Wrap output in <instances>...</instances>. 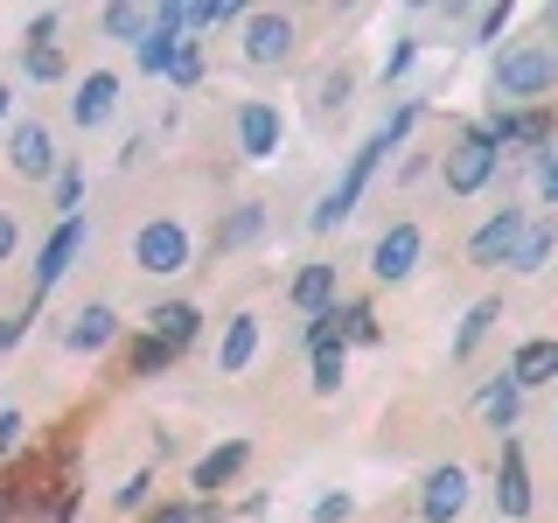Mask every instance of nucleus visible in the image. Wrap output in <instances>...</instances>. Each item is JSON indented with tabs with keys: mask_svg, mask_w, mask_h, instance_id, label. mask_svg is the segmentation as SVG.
Here are the masks:
<instances>
[{
	"mask_svg": "<svg viewBox=\"0 0 558 523\" xmlns=\"http://www.w3.org/2000/svg\"><path fill=\"white\" fill-rule=\"evenodd\" d=\"M35 314H43V301H35V293H28V307L0 314V356H14V349H22V336L35 328Z\"/></svg>",
	"mask_w": 558,
	"mask_h": 523,
	"instance_id": "c9c22d12",
	"label": "nucleus"
},
{
	"mask_svg": "<svg viewBox=\"0 0 558 523\" xmlns=\"http://www.w3.org/2000/svg\"><path fill=\"white\" fill-rule=\"evenodd\" d=\"M119 336H126V321H119V307L112 301H84L77 314L63 321V356H98V349H112Z\"/></svg>",
	"mask_w": 558,
	"mask_h": 523,
	"instance_id": "2eb2a0df",
	"label": "nucleus"
},
{
	"mask_svg": "<svg viewBox=\"0 0 558 523\" xmlns=\"http://www.w3.org/2000/svg\"><path fill=\"white\" fill-rule=\"evenodd\" d=\"M510 0H502V8H475V14H468V42H496V35L502 28H510Z\"/></svg>",
	"mask_w": 558,
	"mask_h": 523,
	"instance_id": "4c0bfd02",
	"label": "nucleus"
},
{
	"mask_svg": "<svg viewBox=\"0 0 558 523\" xmlns=\"http://www.w3.org/2000/svg\"><path fill=\"white\" fill-rule=\"evenodd\" d=\"M77 252H84V217H70V223H57V231L43 238V252H35V301H49L57 279H70Z\"/></svg>",
	"mask_w": 558,
	"mask_h": 523,
	"instance_id": "f3484780",
	"label": "nucleus"
},
{
	"mask_svg": "<svg viewBox=\"0 0 558 523\" xmlns=\"http://www.w3.org/2000/svg\"><path fill=\"white\" fill-rule=\"evenodd\" d=\"M496 321H502V301H496V293H482V301L468 307L461 321H453V336H447V363H475V349L496 336Z\"/></svg>",
	"mask_w": 558,
	"mask_h": 523,
	"instance_id": "412c9836",
	"label": "nucleus"
},
{
	"mask_svg": "<svg viewBox=\"0 0 558 523\" xmlns=\"http://www.w3.org/2000/svg\"><path fill=\"white\" fill-rule=\"evenodd\" d=\"M0 154H8L14 182H57L70 154H57V133L43 126V119H14L8 139H0Z\"/></svg>",
	"mask_w": 558,
	"mask_h": 523,
	"instance_id": "0eeeda50",
	"label": "nucleus"
},
{
	"mask_svg": "<svg viewBox=\"0 0 558 523\" xmlns=\"http://www.w3.org/2000/svg\"><path fill=\"white\" fill-rule=\"evenodd\" d=\"M14 70H22V84H63L70 57L63 49H14Z\"/></svg>",
	"mask_w": 558,
	"mask_h": 523,
	"instance_id": "c85d7f7f",
	"label": "nucleus"
},
{
	"mask_svg": "<svg viewBox=\"0 0 558 523\" xmlns=\"http://www.w3.org/2000/svg\"><path fill=\"white\" fill-rule=\"evenodd\" d=\"M258 238H266V203H231V209L217 217V258L252 252Z\"/></svg>",
	"mask_w": 558,
	"mask_h": 523,
	"instance_id": "5701e85b",
	"label": "nucleus"
},
{
	"mask_svg": "<svg viewBox=\"0 0 558 523\" xmlns=\"http://www.w3.org/2000/svg\"><path fill=\"white\" fill-rule=\"evenodd\" d=\"M418 49H426V42H418L412 28H405V35H391V42H384V63H377V77H384V84H405V70L418 63Z\"/></svg>",
	"mask_w": 558,
	"mask_h": 523,
	"instance_id": "2f4dec72",
	"label": "nucleus"
},
{
	"mask_svg": "<svg viewBox=\"0 0 558 523\" xmlns=\"http://www.w3.org/2000/svg\"><path fill=\"white\" fill-rule=\"evenodd\" d=\"M174 363H182V356H174V349H168L161 336H147V328H140V336L126 342V377H133V384H147V377H168Z\"/></svg>",
	"mask_w": 558,
	"mask_h": 523,
	"instance_id": "a878e982",
	"label": "nucleus"
},
{
	"mask_svg": "<svg viewBox=\"0 0 558 523\" xmlns=\"http://www.w3.org/2000/svg\"><path fill=\"white\" fill-rule=\"evenodd\" d=\"M77 510H84V488H63V502L49 510V523H77Z\"/></svg>",
	"mask_w": 558,
	"mask_h": 523,
	"instance_id": "a18cd8bd",
	"label": "nucleus"
},
{
	"mask_svg": "<svg viewBox=\"0 0 558 523\" xmlns=\"http://www.w3.org/2000/svg\"><path fill=\"white\" fill-rule=\"evenodd\" d=\"M551 433H558V426H551Z\"/></svg>",
	"mask_w": 558,
	"mask_h": 523,
	"instance_id": "603ef678",
	"label": "nucleus"
},
{
	"mask_svg": "<svg viewBox=\"0 0 558 523\" xmlns=\"http://www.w3.org/2000/svg\"><path fill=\"white\" fill-rule=\"evenodd\" d=\"M147 28H154V8H126V0H119V8L98 14V35L105 42H126V49L147 42Z\"/></svg>",
	"mask_w": 558,
	"mask_h": 523,
	"instance_id": "bb28decb",
	"label": "nucleus"
},
{
	"mask_svg": "<svg viewBox=\"0 0 558 523\" xmlns=\"http://www.w3.org/2000/svg\"><path fill=\"white\" fill-rule=\"evenodd\" d=\"M342 301V279H336V258H307L301 272L287 279V307L301 314V321H314V314H328Z\"/></svg>",
	"mask_w": 558,
	"mask_h": 523,
	"instance_id": "a211bd4d",
	"label": "nucleus"
},
{
	"mask_svg": "<svg viewBox=\"0 0 558 523\" xmlns=\"http://www.w3.org/2000/svg\"><path fill=\"white\" fill-rule=\"evenodd\" d=\"M244 461H252V440H244V433L217 440V447H209L196 467H189V502H217L223 488H231V482L244 475Z\"/></svg>",
	"mask_w": 558,
	"mask_h": 523,
	"instance_id": "ddd939ff",
	"label": "nucleus"
},
{
	"mask_svg": "<svg viewBox=\"0 0 558 523\" xmlns=\"http://www.w3.org/2000/svg\"><path fill=\"white\" fill-rule=\"evenodd\" d=\"M384 154H391V147H384V133H371V139H363V147H356V154H349V161H342L336 188H322V196H314V209H307V231H314V238L342 231V223L356 217V203H363V188L377 182Z\"/></svg>",
	"mask_w": 558,
	"mask_h": 523,
	"instance_id": "f03ea898",
	"label": "nucleus"
},
{
	"mask_svg": "<svg viewBox=\"0 0 558 523\" xmlns=\"http://www.w3.org/2000/svg\"><path fill=\"white\" fill-rule=\"evenodd\" d=\"M196 84H203V42H189L182 63L168 70V92H196Z\"/></svg>",
	"mask_w": 558,
	"mask_h": 523,
	"instance_id": "58836bf2",
	"label": "nucleus"
},
{
	"mask_svg": "<svg viewBox=\"0 0 558 523\" xmlns=\"http://www.w3.org/2000/svg\"><path fill=\"white\" fill-rule=\"evenodd\" d=\"M140 321H147V336H161L174 356H182V349H196V336H203V307L196 301H154Z\"/></svg>",
	"mask_w": 558,
	"mask_h": 523,
	"instance_id": "aec40b11",
	"label": "nucleus"
},
{
	"mask_svg": "<svg viewBox=\"0 0 558 523\" xmlns=\"http://www.w3.org/2000/svg\"><path fill=\"white\" fill-rule=\"evenodd\" d=\"M49 203H57V223L84 217V168H77V161H63V174L49 182Z\"/></svg>",
	"mask_w": 558,
	"mask_h": 523,
	"instance_id": "7c9ffc66",
	"label": "nucleus"
},
{
	"mask_svg": "<svg viewBox=\"0 0 558 523\" xmlns=\"http://www.w3.org/2000/svg\"><path fill=\"white\" fill-rule=\"evenodd\" d=\"M531 182H537V196L558 209V147H545V154L531 161Z\"/></svg>",
	"mask_w": 558,
	"mask_h": 523,
	"instance_id": "a19ab883",
	"label": "nucleus"
},
{
	"mask_svg": "<svg viewBox=\"0 0 558 523\" xmlns=\"http://www.w3.org/2000/svg\"><path fill=\"white\" fill-rule=\"evenodd\" d=\"M154 523H196V502H189V496L168 502V510H154Z\"/></svg>",
	"mask_w": 558,
	"mask_h": 523,
	"instance_id": "49530a36",
	"label": "nucleus"
},
{
	"mask_svg": "<svg viewBox=\"0 0 558 523\" xmlns=\"http://www.w3.org/2000/svg\"><path fill=\"white\" fill-rule=\"evenodd\" d=\"M488 496H496V510H502V523H523L537 510V488H531V461H523V440L510 433V440H502V453H496V488H488Z\"/></svg>",
	"mask_w": 558,
	"mask_h": 523,
	"instance_id": "4468645a",
	"label": "nucleus"
},
{
	"mask_svg": "<svg viewBox=\"0 0 558 523\" xmlns=\"http://www.w3.org/2000/svg\"><path fill=\"white\" fill-rule=\"evenodd\" d=\"M147 502H154V467H133V475L112 488V510H147Z\"/></svg>",
	"mask_w": 558,
	"mask_h": 523,
	"instance_id": "e433bc0d",
	"label": "nucleus"
},
{
	"mask_svg": "<svg viewBox=\"0 0 558 523\" xmlns=\"http://www.w3.org/2000/svg\"><path fill=\"white\" fill-rule=\"evenodd\" d=\"M22 49H63V14L35 8L28 22H22Z\"/></svg>",
	"mask_w": 558,
	"mask_h": 523,
	"instance_id": "72a5a7b5",
	"label": "nucleus"
},
{
	"mask_svg": "<svg viewBox=\"0 0 558 523\" xmlns=\"http://www.w3.org/2000/svg\"><path fill=\"white\" fill-rule=\"evenodd\" d=\"M0 523H8V496H0Z\"/></svg>",
	"mask_w": 558,
	"mask_h": 523,
	"instance_id": "3c124183",
	"label": "nucleus"
},
{
	"mask_svg": "<svg viewBox=\"0 0 558 523\" xmlns=\"http://www.w3.org/2000/svg\"><path fill=\"white\" fill-rule=\"evenodd\" d=\"M418 252H426V231H418L412 217L384 223L377 244H371V279H377V287H405V279L418 272Z\"/></svg>",
	"mask_w": 558,
	"mask_h": 523,
	"instance_id": "9d476101",
	"label": "nucleus"
},
{
	"mask_svg": "<svg viewBox=\"0 0 558 523\" xmlns=\"http://www.w3.org/2000/svg\"><path fill=\"white\" fill-rule=\"evenodd\" d=\"M502 377H510L523 398L545 391V384H558V336H523L510 349V363H502Z\"/></svg>",
	"mask_w": 558,
	"mask_h": 523,
	"instance_id": "6ab92c4d",
	"label": "nucleus"
},
{
	"mask_svg": "<svg viewBox=\"0 0 558 523\" xmlns=\"http://www.w3.org/2000/svg\"><path fill=\"white\" fill-rule=\"evenodd\" d=\"M22 433H28V418L14 412V405H0V461H8V453L22 447Z\"/></svg>",
	"mask_w": 558,
	"mask_h": 523,
	"instance_id": "37998d69",
	"label": "nucleus"
},
{
	"mask_svg": "<svg viewBox=\"0 0 558 523\" xmlns=\"http://www.w3.org/2000/svg\"><path fill=\"white\" fill-rule=\"evenodd\" d=\"M496 174H502V147L482 133V119L447 139V154H440V188H447V196H461V203H468V196H482Z\"/></svg>",
	"mask_w": 558,
	"mask_h": 523,
	"instance_id": "39448f33",
	"label": "nucleus"
},
{
	"mask_svg": "<svg viewBox=\"0 0 558 523\" xmlns=\"http://www.w3.org/2000/svg\"><path fill=\"white\" fill-rule=\"evenodd\" d=\"M238 57H244V70H287L293 57H301V14H287V8H244Z\"/></svg>",
	"mask_w": 558,
	"mask_h": 523,
	"instance_id": "20e7f679",
	"label": "nucleus"
},
{
	"mask_svg": "<svg viewBox=\"0 0 558 523\" xmlns=\"http://www.w3.org/2000/svg\"><path fill=\"white\" fill-rule=\"evenodd\" d=\"M545 28H551V42H558V8H545Z\"/></svg>",
	"mask_w": 558,
	"mask_h": 523,
	"instance_id": "8fccbe9b",
	"label": "nucleus"
},
{
	"mask_svg": "<svg viewBox=\"0 0 558 523\" xmlns=\"http://www.w3.org/2000/svg\"><path fill=\"white\" fill-rule=\"evenodd\" d=\"M356 516V496L349 488H328V496H314V523H349Z\"/></svg>",
	"mask_w": 558,
	"mask_h": 523,
	"instance_id": "ea45409f",
	"label": "nucleus"
},
{
	"mask_svg": "<svg viewBox=\"0 0 558 523\" xmlns=\"http://www.w3.org/2000/svg\"><path fill=\"white\" fill-rule=\"evenodd\" d=\"M342 377H349V342H322V349H307V391L314 398H336L342 391Z\"/></svg>",
	"mask_w": 558,
	"mask_h": 523,
	"instance_id": "393cba45",
	"label": "nucleus"
},
{
	"mask_svg": "<svg viewBox=\"0 0 558 523\" xmlns=\"http://www.w3.org/2000/svg\"><path fill=\"white\" fill-rule=\"evenodd\" d=\"M147 154H154V139H147V133H133L126 147H119V168H147Z\"/></svg>",
	"mask_w": 558,
	"mask_h": 523,
	"instance_id": "c03bdc74",
	"label": "nucleus"
},
{
	"mask_svg": "<svg viewBox=\"0 0 558 523\" xmlns=\"http://www.w3.org/2000/svg\"><path fill=\"white\" fill-rule=\"evenodd\" d=\"M14 252H22V209L0 203V266H14Z\"/></svg>",
	"mask_w": 558,
	"mask_h": 523,
	"instance_id": "79ce46f5",
	"label": "nucleus"
},
{
	"mask_svg": "<svg viewBox=\"0 0 558 523\" xmlns=\"http://www.w3.org/2000/svg\"><path fill=\"white\" fill-rule=\"evenodd\" d=\"M258 349H266V321H258L252 307H238L231 321H223L217 349H209V363H217V377H244L258 363Z\"/></svg>",
	"mask_w": 558,
	"mask_h": 523,
	"instance_id": "dca6fc26",
	"label": "nucleus"
},
{
	"mask_svg": "<svg viewBox=\"0 0 558 523\" xmlns=\"http://www.w3.org/2000/svg\"><path fill=\"white\" fill-rule=\"evenodd\" d=\"M418 119H426V98H405L398 112H384V126H377V133H384V147L398 154V147H405V139L418 133Z\"/></svg>",
	"mask_w": 558,
	"mask_h": 523,
	"instance_id": "473e14b6",
	"label": "nucleus"
},
{
	"mask_svg": "<svg viewBox=\"0 0 558 523\" xmlns=\"http://www.w3.org/2000/svg\"><path fill=\"white\" fill-rule=\"evenodd\" d=\"M336 336H342L349 349H371V342H384L377 307H371V301H336Z\"/></svg>",
	"mask_w": 558,
	"mask_h": 523,
	"instance_id": "cd10ccee",
	"label": "nucleus"
},
{
	"mask_svg": "<svg viewBox=\"0 0 558 523\" xmlns=\"http://www.w3.org/2000/svg\"><path fill=\"white\" fill-rule=\"evenodd\" d=\"M287 147V112H279L272 98H238L231 105V154L238 161H272V154Z\"/></svg>",
	"mask_w": 558,
	"mask_h": 523,
	"instance_id": "423d86ee",
	"label": "nucleus"
},
{
	"mask_svg": "<svg viewBox=\"0 0 558 523\" xmlns=\"http://www.w3.org/2000/svg\"><path fill=\"white\" fill-rule=\"evenodd\" d=\"M182 49H189V22H182V0H161V8H154V28H147V42L133 49L140 77H168V70L182 63Z\"/></svg>",
	"mask_w": 558,
	"mask_h": 523,
	"instance_id": "f8f14e48",
	"label": "nucleus"
},
{
	"mask_svg": "<svg viewBox=\"0 0 558 523\" xmlns=\"http://www.w3.org/2000/svg\"><path fill=\"white\" fill-rule=\"evenodd\" d=\"M8 112H14V84L0 77V126H8Z\"/></svg>",
	"mask_w": 558,
	"mask_h": 523,
	"instance_id": "09e8293b",
	"label": "nucleus"
},
{
	"mask_svg": "<svg viewBox=\"0 0 558 523\" xmlns=\"http://www.w3.org/2000/svg\"><path fill=\"white\" fill-rule=\"evenodd\" d=\"M349 92H356V77H349L342 63L314 77V105H322V112H342V105H349Z\"/></svg>",
	"mask_w": 558,
	"mask_h": 523,
	"instance_id": "f704fd0d",
	"label": "nucleus"
},
{
	"mask_svg": "<svg viewBox=\"0 0 558 523\" xmlns=\"http://www.w3.org/2000/svg\"><path fill=\"white\" fill-rule=\"evenodd\" d=\"M551 252H558V217H531L523 223V238H517V252H510V266L502 272H517V279H537L551 266Z\"/></svg>",
	"mask_w": 558,
	"mask_h": 523,
	"instance_id": "4be33fe9",
	"label": "nucleus"
},
{
	"mask_svg": "<svg viewBox=\"0 0 558 523\" xmlns=\"http://www.w3.org/2000/svg\"><path fill=\"white\" fill-rule=\"evenodd\" d=\"M523 223H531V209L523 203H502V209H488V217L468 231V244H461V258L475 272H502L510 266V252H517V238H523Z\"/></svg>",
	"mask_w": 558,
	"mask_h": 523,
	"instance_id": "6e6552de",
	"label": "nucleus"
},
{
	"mask_svg": "<svg viewBox=\"0 0 558 523\" xmlns=\"http://www.w3.org/2000/svg\"><path fill=\"white\" fill-rule=\"evenodd\" d=\"M468 502H475V475L461 461L426 467V482H418V523H461Z\"/></svg>",
	"mask_w": 558,
	"mask_h": 523,
	"instance_id": "1a4fd4ad",
	"label": "nucleus"
},
{
	"mask_svg": "<svg viewBox=\"0 0 558 523\" xmlns=\"http://www.w3.org/2000/svg\"><path fill=\"white\" fill-rule=\"evenodd\" d=\"M196 523H231V516H223L217 502H196Z\"/></svg>",
	"mask_w": 558,
	"mask_h": 523,
	"instance_id": "de8ad7c7",
	"label": "nucleus"
},
{
	"mask_svg": "<svg viewBox=\"0 0 558 523\" xmlns=\"http://www.w3.org/2000/svg\"><path fill=\"white\" fill-rule=\"evenodd\" d=\"M488 92H496V112L551 105V98H558V42H551V35H523V42H510V49L496 57Z\"/></svg>",
	"mask_w": 558,
	"mask_h": 523,
	"instance_id": "f257e3e1",
	"label": "nucleus"
},
{
	"mask_svg": "<svg viewBox=\"0 0 558 523\" xmlns=\"http://www.w3.org/2000/svg\"><path fill=\"white\" fill-rule=\"evenodd\" d=\"M475 412L488 418V433H496V440H510L517 418H523V391H517L510 377H488L482 391H475Z\"/></svg>",
	"mask_w": 558,
	"mask_h": 523,
	"instance_id": "b1692460",
	"label": "nucleus"
},
{
	"mask_svg": "<svg viewBox=\"0 0 558 523\" xmlns=\"http://www.w3.org/2000/svg\"><path fill=\"white\" fill-rule=\"evenodd\" d=\"M126 266L140 279H182L196 266V238H189L182 217H140L126 238Z\"/></svg>",
	"mask_w": 558,
	"mask_h": 523,
	"instance_id": "7ed1b4c3",
	"label": "nucleus"
},
{
	"mask_svg": "<svg viewBox=\"0 0 558 523\" xmlns=\"http://www.w3.org/2000/svg\"><path fill=\"white\" fill-rule=\"evenodd\" d=\"M182 22H189V35H209V28H238L244 8H238V0H189Z\"/></svg>",
	"mask_w": 558,
	"mask_h": 523,
	"instance_id": "c756f323",
	"label": "nucleus"
},
{
	"mask_svg": "<svg viewBox=\"0 0 558 523\" xmlns=\"http://www.w3.org/2000/svg\"><path fill=\"white\" fill-rule=\"evenodd\" d=\"M119 105H126V77H119V70H84L77 92H70V126H77V133H105L119 119Z\"/></svg>",
	"mask_w": 558,
	"mask_h": 523,
	"instance_id": "9b49d317",
	"label": "nucleus"
}]
</instances>
